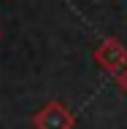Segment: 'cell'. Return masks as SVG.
Segmentation results:
<instances>
[{
  "instance_id": "6da1fadb",
  "label": "cell",
  "mask_w": 127,
  "mask_h": 129,
  "mask_svg": "<svg viewBox=\"0 0 127 129\" xmlns=\"http://www.w3.org/2000/svg\"><path fill=\"white\" fill-rule=\"evenodd\" d=\"M32 126L35 129H73L76 126V116L70 108L60 100H51L32 116Z\"/></svg>"
},
{
  "instance_id": "7a4b0ae2",
  "label": "cell",
  "mask_w": 127,
  "mask_h": 129,
  "mask_svg": "<svg viewBox=\"0 0 127 129\" xmlns=\"http://www.w3.org/2000/svg\"><path fill=\"white\" fill-rule=\"evenodd\" d=\"M95 62L108 73H119L127 67V48L116 38H108L100 48H95Z\"/></svg>"
},
{
  "instance_id": "3957f363",
  "label": "cell",
  "mask_w": 127,
  "mask_h": 129,
  "mask_svg": "<svg viewBox=\"0 0 127 129\" xmlns=\"http://www.w3.org/2000/svg\"><path fill=\"white\" fill-rule=\"evenodd\" d=\"M116 83L122 86V91H127V67H124V70H119V73H116Z\"/></svg>"
}]
</instances>
